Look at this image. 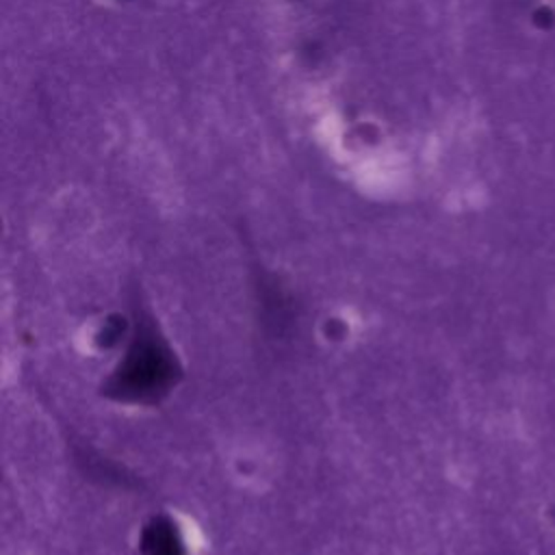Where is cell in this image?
<instances>
[{"label":"cell","mask_w":555,"mask_h":555,"mask_svg":"<svg viewBox=\"0 0 555 555\" xmlns=\"http://www.w3.org/2000/svg\"><path fill=\"white\" fill-rule=\"evenodd\" d=\"M117 373L119 375L115 377V390L119 395L134 399L158 395L173 373L171 353L158 347L154 334H147L145 338L137 336V343L126 351V358L119 362Z\"/></svg>","instance_id":"1"},{"label":"cell","mask_w":555,"mask_h":555,"mask_svg":"<svg viewBox=\"0 0 555 555\" xmlns=\"http://www.w3.org/2000/svg\"><path fill=\"white\" fill-rule=\"evenodd\" d=\"M143 548L147 555H178L180 542L173 535V529L169 522L156 520L147 531L143 540Z\"/></svg>","instance_id":"2"}]
</instances>
